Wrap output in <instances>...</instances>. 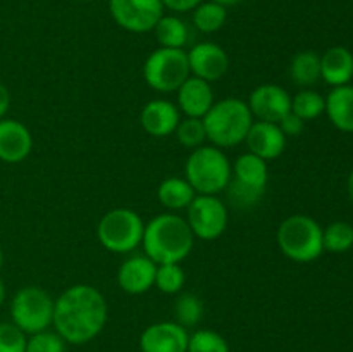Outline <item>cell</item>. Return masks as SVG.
Here are the masks:
<instances>
[{"label": "cell", "mask_w": 353, "mask_h": 352, "mask_svg": "<svg viewBox=\"0 0 353 352\" xmlns=\"http://www.w3.org/2000/svg\"><path fill=\"white\" fill-rule=\"evenodd\" d=\"M154 30L161 47L183 48L186 43H188L190 30L185 24V21H181L179 17L162 16L161 19H159V23L155 24Z\"/></svg>", "instance_id": "23"}, {"label": "cell", "mask_w": 353, "mask_h": 352, "mask_svg": "<svg viewBox=\"0 0 353 352\" xmlns=\"http://www.w3.org/2000/svg\"><path fill=\"white\" fill-rule=\"evenodd\" d=\"M324 251L345 252L353 247V226L345 221L331 223L326 230H323Z\"/></svg>", "instance_id": "27"}, {"label": "cell", "mask_w": 353, "mask_h": 352, "mask_svg": "<svg viewBox=\"0 0 353 352\" xmlns=\"http://www.w3.org/2000/svg\"><path fill=\"white\" fill-rule=\"evenodd\" d=\"M107 302L102 293L90 285L69 286L54 304V326L69 344L93 340L107 323Z\"/></svg>", "instance_id": "1"}, {"label": "cell", "mask_w": 353, "mask_h": 352, "mask_svg": "<svg viewBox=\"0 0 353 352\" xmlns=\"http://www.w3.org/2000/svg\"><path fill=\"white\" fill-rule=\"evenodd\" d=\"M326 113L338 130L353 133V86H334L326 99Z\"/></svg>", "instance_id": "21"}, {"label": "cell", "mask_w": 353, "mask_h": 352, "mask_svg": "<svg viewBox=\"0 0 353 352\" xmlns=\"http://www.w3.org/2000/svg\"><path fill=\"white\" fill-rule=\"evenodd\" d=\"M326 110V99L312 90H303L292 99V113L300 119H316Z\"/></svg>", "instance_id": "26"}, {"label": "cell", "mask_w": 353, "mask_h": 352, "mask_svg": "<svg viewBox=\"0 0 353 352\" xmlns=\"http://www.w3.org/2000/svg\"><path fill=\"white\" fill-rule=\"evenodd\" d=\"M33 147L30 130L16 119H0V161L16 162L24 161Z\"/></svg>", "instance_id": "17"}, {"label": "cell", "mask_w": 353, "mask_h": 352, "mask_svg": "<svg viewBox=\"0 0 353 352\" xmlns=\"http://www.w3.org/2000/svg\"><path fill=\"white\" fill-rule=\"evenodd\" d=\"M178 104L188 117L202 119L214 106V93L209 81L196 76H190L178 88Z\"/></svg>", "instance_id": "19"}, {"label": "cell", "mask_w": 353, "mask_h": 352, "mask_svg": "<svg viewBox=\"0 0 353 352\" xmlns=\"http://www.w3.org/2000/svg\"><path fill=\"white\" fill-rule=\"evenodd\" d=\"M348 195H350L353 202V171L350 173V176H348Z\"/></svg>", "instance_id": "39"}, {"label": "cell", "mask_w": 353, "mask_h": 352, "mask_svg": "<svg viewBox=\"0 0 353 352\" xmlns=\"http://www.w3.org/2000/svg\"><path fill=\"white\" fill-rule=\"evenodd\" d=\"M54 304L55 300L40 286H24L10 304L12 323L30 335L47 330L54 321Z\"/></svg>", "instance_id": "9"}, {"label": "cell", "mask_w": 353, "mask_h": 352, "mask_svg": "<svg viewBox=\"0 0 353 352\" xmlns=\"http://www.w3.org/2000/svg\"><path fill=\"white\" fill-rule=\"evenodd\" d=\"M278 245L283 254L292 261H316L324 251L323 228L305 214L290 216L279 226Z\"/></svg>", "instance_id": "5"}, {"label": "cell", "mask_w": 353, "mask_h": 352, "mask_svg": "<svg viewBox=\"0 0 353 352\" xmlns=\"http://www.w3.org/2000/svg\"><path fill=\"white\" fill-rule=\"evenodd\" d=\"M250 154L271 161V159L279 157L286 148V137L281 128L276 123H268V121H257L250 126L247 138Z\"/></svg>", "instance_id": "15"}, {"label": "cell", "mask_w": 353, "mask_h": 352, "mask_svg": "<svg viewBox=\"0 0 353 352\" xmlns=\"http://www.w3.org/2000/svg\"><path fill=\"white\" fill-rule=\"evenodd\" d=\"M141 126L152 137H168L174 133L179 124V110L169 100H152L141 110Z\"/></svg>", "instance_id": "18"}, {"label": "cell", "mask_w": 353, "mask_h": 352, "mask_svg": "<svg viewBox=\"0 0 353 352\" xmlns=\"http://www.w3.org/2000/svg\"><path fill=\"white\" fill-rule=\"evenodd\" d=\"M145 224L140 214L131 209H112L100 219L97 235L107 251L126 254L143 240Z\"/></svg>", "instance_id": "6"}, {"label": "cell", "mask_w": 353, "mask_h": 352, "mask_svg": "<svg viewBox=\"0 0 353 352\" xmlns=\"http://www.w3.org/2000/svg\"><path fill=\"white\" fill-rule=\"evenodd\" d=\"M3 300H6V283L0 280V306L3 304Z\"/></svg>", "instance_id": "38"}, {"label": "cell", "mask_w": 353, "mask_h": 352, "mask_svg": "<svg viewBox=\"0 0 353 352\" xmlns=\"http://www.w3.org/2000/svg\"><path fill=\"white\" fill-rule=\"evenodd\" d=\"M186 352H230V345L217 331L199 330L190 337Z\"/></svg>", "instance_id": "30"}, {"label": "cell", "mask_w": 353, "mask_h": 352, "mask_svg": "<svg viewBox=\"0 0 353 352\" xmlns=\"http://www.w3.org/2000/svg\"><path fill=\"white\" fill-rule=\"evenodd\" d=\"M190 335L185 326L172 321L150 324L140 337L141 352H186Z\"/></svg>", "instance_id": "13"}, {"label": "cell", "mask_w": 353, "mask_h": 352, "mask_svg": "<svg viewBox=\"0 0 353 352\" xmlns=\"http://www.w3.org/2000/svg\"><path fill=\"white\" fill-rule=\"evenodd\" d=\"M83 2H88V0H83Z\"/></svg>", "instance_id": "41"}, {"label": "cell", "mask_w": 353, "mask_h": 352, "mask_svg": "<svg viewBox=\"0 0 353 352\" xmlns=\"http://www.w3.org/2000/svg\"><path fill=\"white\" fill-rule=\"evenodd\" d=\"M186 182L200 195H216L228 188L231 179V164L217 147H196L185 166Z\"/></svg>", "instance_id": "4"}, {"label": "cell", "mask_w": 353, "mask_h": 352, "mask_svg": "<svg viewBox=\"0 0 353 352\" xmlns=\"http://www.w3.org/2000/svg\"><path fill=\"white\" fill-rule=\"evenodd\" d=\"M176 137L185 147H200L207 138L203 121L200 117H186V119L179 121L178 128H176Z\"/></svg>", "instance_id": "31"}, {"label": "cell", "mask_w": 353, "mask_h": 352, "mask_svg": "<svg viewBox=\"0 0 353 352\" xmlns=\"http://www.w3.org/2000/svg\"><path fill=\"white\" fill-rule=\"evenodd\" d=\"M190 71L205 81H217L223 78L230 66V59L223 47L212 41H203L195 45L188 52Z\"/></svg>", "instance_id": "14"}, {"label": "cell", "mask_w": 353, "mask_h": 352, "mask_svg": "<svg viewBox=\"0 0 353 352\" xmlns=\"http://www.w3.org/2000/svg\"><path fill=\"white\" fill-rule=\"evenodd\" d=\"M212 2L221 3V6H224V7H230V6H236V3L243 2V0H212Z\"/></svg>", "instance_id": "37"}, {"label": "cell", "mask_w": 353, "mask_h": 352, "mask_svg": "<svg viewBox=\"0 0 353 352\" xmlns=\"http://www.w3.org/2000/svg\"><path fill=\"white\" fill-rule=\"evenodd\" d=\"M292 79L300 86H312L321 78V57L312 50L296 54L290 64Z\"/></svg>", "instance_id": "24"}, {"label": "cell", "mask_w": 353, "mask_h": 352, "mask_svg": "<svg viewBox=\"0 0 353 352\" xmlns=\"http://www.w3.org/2000/svg\"><path fill=\"white\" fill-rule=\"evenodd\" d=\"M155 273L157 264L147 255H133L121 264L117 273L119 286L128 293H145L155 285Z\"/></svg>", "instance_id": "16"}, {"label": "cell", "mask_w": 353, "mask_h": 352, "mask_svg": "<svg viewBox=\"0 0 353 352\" xmlns=\"http://www.w3.org/2000/svg\"><path fill=\"white\" fill-rule=\"evenodd\" d=\"M202 121L207 138L216 147H234L245 141L254 124V116L243 100L224 99L214 104Z\"/></svg>", "instance_id": "3"}, {"label": "cell", "mask_w": 353, "mask_h": 352, "mask_svg": "<svg viewBox=\"0 0 353 352\" xmlns=\"http://www.w3.org/2000/svg\"><path fill=\"white\" fill-rule=\"evenodd\" d=\"M193 231L188 221L176 214H159L143 231L145 254L155 264L181 262L193 248Z\"/></svg>", "instance_id": "2"}, {"label": "cell", "mask_w": 353, "mask_h": 352, "mask_svg": "<svg viewBox=\"0 0 353 352\" xmlns=\"http://www.w3.org/2000/svg\"><path fill=\"white\" fill-rule=\"evenodd\" d=\"M321 78L333 86H343L353 78V54L345 47H333L321 57Z\"/></svg>", "instance_id": "20"}, {"label": "cell", "mask_w": 353, "mask_h": 352, "mask_svg": "<svg viewBox=\"0 0 353 352\" xmlns=\"http://www.w3.org/2000/svg\"><path fill=\"white\" fill-rule=\"evenodd\" d=\"M162 3H164V7L176 10V12H188V10H193L196 6H200L202 0H162Z\"/></svg>", "instance_id": "35"}, {"label": "cell", "mask_w": 353, "mask_h": 352, "mask_svg": "<svg viewBox=\"0 0 353 352\" xmlns=\"http://www.w3.org/2000/svg\"><path fill=\"white\" fill-rule=\"evenodd\" d=\"M226 7L217 2H202L193 9V24L202 33H214L226 23Z\"/></svg>", "instance_id": "25"}, {"label": "cell", "mask_w": 353, "mask_h": 352, "mask_svg": "<svg viewBox=\"0 0 353 352\" xmlns=\"http://www.w3.org/2000/svg\"><path fill=\"white\" fill-rule=\"evenodd\" d=\"M28 338L14 323L0 324V352H26Z\"/></svg>", "instance_id": "33"}, {"label": "cell", "mask_w": 353, "mask_h": 352, "mask_svg": "<svg viewBox=\"0 0 353 352\" xmlns=\"http://www.w3.org/2000/svg\"><path fill=\"white\" fill-rule=\"evenodd\" d=\"M174 314L176 320H178V324H181V326L185 328L195 326V324L202 320V300H200L195 293H183V295H179L178 300H176Z\"/></svg>", "instance_id": "28"}, {"label": "cell", "mask_w": 353, "mask_h": 352, "mask_svg": "<svg viewBox=\"0 0 353 352\" xmlns=\"http://www.w3.org/2000/svg\"><path fill=\"white\" fill-rule=\"evenodd\" d=\"M157 197L161 204L168 209H183L192 204L195 199V190L186 179L183 178H165L157 190Z\"/></svg>", "instance_id": "22"}, {"label": "cell", "mask_w": 353, "mask_h": 352, "mask_svg": "<svg viewBox=\"0 0 353 352\" xmlns=\"http://www.w3.org/2000/svg\"><path fill=\"white\" fill-rule=\"evenodd\" d=\"M109 10L121 28L147 33L164 16V3L162 0H109Z\"/></svg>", "instance_id": "11"}, {"label": "cell", "mask_w": 353, "mask_h": 352, "mask_svg": "<svg viewBox=\"0 0 353 352\" xmlns=\"http://www.w3.org/2000/svg\"><path fill=\"white\" fill-rule=\"evenodd\" d=\"M65 344L64 338L59 333L52 331H38L31 335V338L26 344V352H64Z\"/></svg>", "instance_id": "32"}, {"label": "cell", "mask_w": 353, "mask_h": 352, "mask_svg": "<svg viewBox=\"0 0 353 352\" xmlns=\"http://www.w3.org/2000/svg\"><path fill=\"white\" fill-rule=\"evenodd\" d=\"M188 52L183 48H157L148 55L143 76L157 92H174L190 78Z\"/></svg>", "instance_id": "8"}, {"label": "cell", "mask_w": 353, "mask_h": 352, "mask_svg": "<svg viewBox=\"0 0 353 352\" xmlns=\"http://www.w3.org/2000/svg\"><path fill=\"white\" fill-rule=\"evenodd\" d=\"M303 123H305V121L300 119L296 114L288 113L281 121H279L278 126L281 128L285 137H296V135H300L303 131Z\"/></svg>", "instance_id": "34"}, {"label": "cell", "mask_w": 353, "mask_h": 352, "mask_svg": "<svg viewBox=\"0 0 353 352\" xmlns=\"http://www.w3.org/2000/svg\"><path fill=\"white\" fill-rule=\"evenodd\" d=\"M188 224L202 240H216L228 226V209L216 195H195L188 206Z\"/></svg>", "instance_id": "10"}, {"label": "cell", "mask_w": 353, "mask_h": 352, "mask_svg": "<svg viewBox=\"0 0 353 352\" xmlns=\"http://www.w3.org/2000/svg\"><path fill=\"white\" fill-rule=\"evenodd\" d=\"M248 107L252 116H257L259 121L278 124L292 113V97L278 85H261L250 93Z\"/></svg>", "instance_id": "12"}, {"label": "cell", "mask_w": 353, "mask_h": 352, "mask_svg": "<svg viewBox=\"0 0 353 352\" xmlns=\"http://www.w3.org/2000/svg\"><path fill=\"white\" fill-rule=\"evenodd\" d=\"M268 186V164L254 154H243L231 168L230 200L236 207H252L261 200Z\"/></svg>", "instance_id": "7"}, {"label": "cell", "mask_w": 353, "mask_h": 352, "mask_svg": "<svg viewBox=\"0 0 353 352\" xmlns=\"http://www.w3.org/2000/svg\"><path fill=\"white\" fill-rule=\"evenodd\" d=\"M155 285L164 293H176L185 285V271L179 266V262H168V264H159L155 273Z\"/></svg>", "instance_id": "29"}, {"label": "cell", "mask_w": 353, "mask_h": 352, "mask_svg": "<svg viewBox=\"0 0 353 352\" xmlns=\"http://www.w3.org/2000/svg\"><path fill=\"white\" fill-rule=\"evenodd\" d=\"M10 107V93L7 90V86L3 83H0V119H3V116L7 114Z\"/></svg>", "instance_id": "36"}, {"label": "cell", "mask_w": 353, "mask_h": 352, "mask_svg": "<svg viewBox=\"0 0 353 352\" xmlns=\"http://www.w3.org/2000/svg\"><path fill=\"white\" fill-rule=\"evenodd\" d=\"M2 264H3V252H2V247H0V269H2Z\"/></svg>", "instance_id": "40"}]
</instances>
